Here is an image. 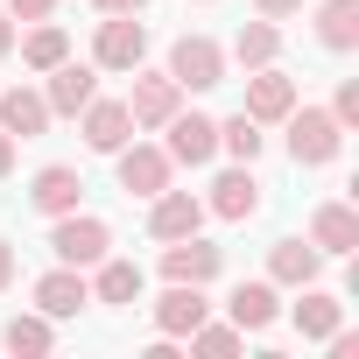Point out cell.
<instances>
[{
    "label": "cell",
    "mask_w": 359,
    "mask_h": 359,
    "mask_svg": "<svg viewBox=\"0 0 359 359\" xmlns=\"http://www.w3.org/2000/svg\"><path fill=\"white\" fill-rule=\"evenodd\" d=\"M282 120H289V155H296L303 169H317V162H331V155H338V141H345V127L331 120V106H303V113L289 106Z\"/></svg>",
    "instance_id": "6da1fadb"
},
{
    "label": "cell",
    "mask_w": 359,
    "mask_h": 359,
    "mask_svg": "<svg viewBox=\"0 0 359 359\" xmlns=\"http://www.w3.org/2000/svg\"><path fill=\"white\" fill-rule=\"evenodd\" d=\"M106 247H113L106 219H78V212H64V219H57V233H50V254H57L64 268H99V261H106Z\"/></svg>",
    "instance_id": "7a4b0ae2"
},
{
    "label": "cell",
    "mask_w": 359,
    "mask_h": 359,
    "mask_svg": "<svg viewBox=\"0 0 359 359\" xmlns=\"http://www.w3.org/2000/svg\"><path fill=\"white\" fill-rule=\"evenodd\" d=\"M169 78L184 85V92H212V85H226V50L212 36H184V43L169 50Z\"/></svg>",
    "instance_id": "3957f363"
},
{
    "label": "cell",
    "mask_w": 359,
    "mask_h": 359,
    "mask_svg": "<svg viewBox=\"0 0 359 359\" xmlns=\"http://www.w3.org/2000/svg\"><path fill=\"white\" fill-rule=\"evenodd\" d=\"M92 57H99V71H141V57H148V29H141L134 15H106Z\"/></svg>",
    "instance_id": "277c9868"
},
{
    "label": "cell",
    "mask_w": 359,
    "mask_h": 359,
    "mask_svg": "<svg viewBox=\"0 0 359 359\" xmlns=\"http://www.w3.org/2000/svg\"><path fill=\"white\" fill-rule=\"evenodd\" d=\"M205 317H212L205 282H169V289L155 296V331H162V338H191Z\"/></svg>",
    "instance_id": "5b68a950"
},
{
    "label": "cell",
    "mask_w": 359,
    "mask_h": 359,
    "mask_svg": "<svg viewBox=\"0 0 359 359\" xmlns=\"http://www.w3.org/2000/svg\"><path fill=\"white\" fill-rule=\"evenodd\" d=\"M169 162H212L219 155V120H205V113H184V106H176L169 113V148H162Z\"/></svg>",
    "instance_id": "8992f818"
},
{
    "label": "cell",
    "mask_w": 359,
    "mask_h": 359,
    "mask_svg": "<svg viewBox=\"0 0 359 359\" xmlns=\"http://www.w3.org/2000/svg\"><path fill=\"white\" fill-rule=\"evenodd\" d=\"M176 106H184V85H176L169 71L162 78H134V92H127V120L134 127H169Z\"/></svg>",
    "instance_id": "52a82bcc"
},
{
    "label": "cell",
    "mask_w": 359,
    "mask_h": 359,
    "mask_svg": "<svg viewBox=\"0 0 359 359\" xmlns=\"http://www.w3.org/2000/svg\"><path fill=\"white\" fill-rule=\"evenodd\" d=\"M78 198H85V176H78V169H64V162L36 169V184H29V205H36L43 219H64V212H78Z\"/></svg>",
    "instance_id": "ba28073f"
},
{
    "label": "cell",
    "mask_w": 359,
    "mask_h": 359,
    "mask_svg": "<svg viewBox=\"0 0 359 359\" xmlns=\"http://www.w3.org/2000/svg\"><path fill=\"white\" fill-rule=\"evenodd\" d=\"M127 134H134V120H127V99H85V141L99 148V155H120L127 148Z\"/></svg>",
    "instance_id": "9c48e42d"
},
{
    "label": "cell",
    "mask_w": 359,
    "mask_h": 359,
    "mask_svg": "<svg viewBox=\"0 0 359 359\" xmlns=\"http://www.w3.org/2000/svg\"><path fill=\"white\" fill-rule=\"evenodd\" d=\"M219 261H226V254L205 247L198 233H184V240H169V247H162V275H169V282H212Z\"/></svg>",
    "instance_id": "30bf717a"
},
{
    "label": "cell",
    "mask_w": 359,
    "mask_h": 359,
    "mask_svg": "<svg viewBox=\"0 0 359 359\" xmlns=\"http://www.w3.org/2000/svg\"><path fill=\"white\" fill-rule=\"evenodd\" d=\"M169 155L162 148H120V191H134V198H155V191H169Z\"/></svg>",
    "instance_id": "8fae6325"
},
{
    "label": "cell",
    "mask_w": 359,
    "mask_h": 359,
    "mask_svg": "<svg viewBox=\"0 0 359 359\" xmlns=\"http://www.w3.org/2000/svg\"><path fill=\"white\" fill-rule=\"evenodd\" d=\"M205 226V205L191 198V191H155V212H148V233L155 240H184V233H198Z\"/></svg>",
    "instance_id": "7c38bea8"
},
{
    "label": "cell",
    "mask_w": 359,
    "mask_h": 359,
    "mask_svg": "<svg viewBox=\"0 0 359 359\" xmlns=\"http://www.w3.org/2000/svg\"><path fill=\"white\" fill-rule=\"evenodd\" d=\"M50 120H57V113H50V99H43V92H29V85L0 92V127H8L15 141H36V134H43Z\"/></svg>",
    "instance_id": "4fadbf2b"
},
{
    "label": "cell",
    "mask_w": 359,
    "mask_h": 359,
    "mask_svg": "<svg viewBox=\"0 0 359 359\" xmlns=\"http://www.w3.org/2000/svg\"><path fill=\"white\" fill-rule=\"evenodd\" d=\"M92 92H99V78H92V64H71V57H64V64L50 71V92H43V99H50V113H64V120H78Z\"/></svg>",
    "instance_id": "5bb4252c"
},
{
    "label": "cell",
    "mask_w": 359,
    "mask_h": 359,
    "mask_svg": "<svg viewBox=\"0 0 359 359\" xmlns=\"http://www.w3.org/2000/svg\"><path fill=\"white\" fill-rule=\"evenodd\" d=\"M289 106H296V78H282L275 64H261L247 78V120H282Z\"/></svg>",
    "instance_id": "9a60e30c"
},
{
    "label": "cell",
    "mask_w": 359,
    "mask_h": 359,
    "mask_svg": "<svg viewBox=\"0 0 359 359\" xmlns=\"http://www.w3.org/2000/svg\"><path fill=\"white\" fill-rule=\"evenodd\" d=\"M85 303H92V289H85L78 268H50V275L36 282V310H43V317H78Z\"/></svg>",
    "instance_id": "2e32d148"
},
{
    "label": "cell",
    "mask_w": 359,
    "mask_h": 359,
    "mask_svg": "<svg viewBox=\"0 0 359 359\" xmlns=\"http://www.w3.org/2000/svg\"><path fill=\"white\" fill-rule=\"evenodd\" d=\"M212 212H219V219H254V212H261V184H254V162L226 169L219 184H212Z\"/></svg>",
    "instance_id": "e0dca14e"
},
{
    "label": "cell",
    "mask_w": 359,
    "mask_h": 359,
    "mask_svg": "<svg viewBox=\"0 0 359 359\" xmlns=\"http://www.w3.org/2000/svg\"><path fill=\"white\" fill-rule=\"evenodd\" d=\"M310 247H317V254H352V247H359L352 205H317V212H310Z\"/></svg>",
    "instance_id": "ac0fdd59"
},
{
    "label": "cell",
    "mask_w": 359,
    "mask_h": 359,
    "mask_svg": "<svg viewBox=\"0 0 359 359\" xmlns=\"http://www.w3.org/2000/svg\"><path fill=\"white\" fill-rule=\"evenodd\" d=\"M317 247H303V240H275L268 247V282H289V289H303V282H317Z\"/></svg>",
    "instance_id": "d6986e66"
},
{
    "label": "cell",
    "mask_w": 359,
    "mask_h": 359,
    "mask_svg": "<svg viewBox=\"0 0 359 359\" xmlns=\"http://www.w3.org/2000/svg\"><path fill=\"white\" fill-rule=\"evenodd\" d=\"M226 310H233L240 331H268V324H275V282H240V289L226 296Z\"/></svg>",
    "instance_id": "ffe728a7"
},
{
    "label": "cell",
    "mask_w": 359,
    "mask_h": 359,
    "mask_svg": "<svg viewBox=\"0 0 359 359\" xmlns=\"http://www.w3.org/2000/svg\"><path fill=\"white\" fill-rule=\"evenodd\" d=\"M338 324H345V303L303 282V303H296V331H303V338H331Z\"/></svg>",
    "instance_id": "44dd1931"
},
{
    "label": "cell",
    "mask_w": 359,
    "mask_h": 359,
    "mask_svg": "<svg viewBox=\"0 0 359 359\" xmlns=\"http://www.w3.org/2000/svg\"><path fill=\"white\" fill-rule=\"evenodd\" d=\"M317 36H324V50H359V0H324Z\"/></svg>",
    "instance_id": "7402d4cb"
},
{
    "label": "cell",
    "mask_w": 359,
    "mask_h": 359,
    "mask_svg": "<svg viewBox=\"0 0 359 359\" xmlns=\"http://www.w3.org/2000/svg\"><path fill=\"white\" fill-rule=\"evenodd\" d=\"M275 50H282V29H275V22H247V29L233 36V57H240L247 71H261V64H275Z\"/></svg>",
    "instance_id": "603a6c76"
},
{
    "label": "cell",
    "mask_w": 359,
    "mask_h": 359,
    "mask_svg": "<svg viewBox=\"0 0 359 359\" xmlns=\"http://www.w3.org/2000/svg\"><path fill=\"white\" fill-rule=\"evenodd\" d=\"M64 57H71V36H64L57 22H43V29L22 43V64H29V71H57Z\"/></svg>",
    "instance_id": "cb8c5ba5"
},
{
    "label": "cell",
    "mask_w": 359,
    "mask_h": 359,
    "mask_svg": "<svg viewBox=\"0 0 359 359\" xmlns=\"http://www.w3.org/2000/svg\"><path fill=\"white\" fill-rule=\"evenodd\" d=\"M99 303H134L141 296V268L134 261H99V289H92Z\"/></svg>",
    "instance_id": "d4e9b609"
},
{
    "label": "cell",
    "mask_w": 359,
    "mask_h": 359,
    "mask_svg": "<svg viewBox=\"0 0 359 359\" xmlns=\"http://www.w3.org/2000/svg\"><path fill=\"white\" fill-rule=\"evenodd\" d=\"M219 148H226L233 162H254V155H261V120H247V113L219 120Z\"/></svg>",
    "instance_id": "484cf974"
},
{
    "label": "cell",
    "mask_w": 359,
    "mask_h": 359,
    "mask_svg": "<svg viewBox=\"0 0 359 359\" xmlns=\"http://www.w3.org/2000/svg\"><path fill=\"white\" fill-rule=\"evenodd\" d=\"M0 338H8V352H50V317H15L8 331H0Z\"/></svg>",
    "instance_id": "4316f807"
},
{
    "label": "cell",
    "mask_w": 359,
    "mask_h": 359,
    "mask_svg": "<svg viewBox=\"0 0 359 359\" xmlns=\"http://www.w3.org/2000/svg\"><path fill=\"white\" fill-rule=\"evenodd\" d=\"M191 345H198V352H212V359H233V352H240V324H198V331H191Z\"/></svg>",
    "instance_id": "83f0119b"
},
{
    "label": "cell",
    "mask_w": 359,
    "mask_h": 359,
    "mask_svg": "<svg viewBox=\"0 0 359 359\" xmlns=\"http://www.w3.org/2000/svg\"><path fill=\"white\" fill-rule=\"evenodd\" d=\"M331 120H338V127H359V78H345V85H338V99H331Z\"/></svg>",
    "instance_id": "f1b7e54d"
},
{
    "label": "cell",
    "mask_w": 359,
    "mask_h": 359,
    "mask_svg": "<svg viewBox=\"0 0 359 359\" xmlns=\"http://www.w3.org/2000/svg\"><path fill=\"white\" fill-rule=\"evenodd\" d=\"M8 8H15L22 22H50V15H57V0H8Z\"/></svg>",
    "instance_id": "f546056e"
},
{
    "label": "cell",
    "mask_w": 359,
    "mask_h": 359,
    "mask_svg": "<svg viewBox=\"0 0 359 359\" xmlns=\"http://www.w3.org/2000/svg\"><path fill=\"white\" fill-rule=\"evenodd\" d=\"M254 8H261V22H282V15H296V8H303V0H254Z\"/></svg>",
    "instance_id": "4dcf8cb0"
},
{
    "label": "cell",
    "mask_w": 359,
    "mask_h": 359,
    "mask_svg": "<svg viewBox=\"0 0 359 359\" xmlns=\"http://www.w3.org/2000/svg\"><path fill=\"white\" fill-rule=\"evenodd\" d=\"M8 169H15V134L0 127V176H8Z\"/></svg>",
    "instance_id": "1f68e13d"
},
{
    "label": "cell",
    "mask_w": 359,
    "mask_h": 359,
    "mask_svg": "<svg viewBox=\"0 0 359 359\" xmlns=\"http://www.w3.org/2000/svg\"><path fill=\"white\" fill-rule=\"evenodd\" d=\"M99 8H106V15H141L148 0H99Z\"/></svg>",
    "instance_id": "d6a6232c"
},
{
    "label": "cell",
    "mask_w": 359,
    "mask_h": 359,
    "mask_svg": "<svg viewBox=\"0 0 359 359\" xmlns=\"http://www.w3.org/2000/svg\"><path fill=\"white\" fill-rule=\"evenodd\" d=\"M8 282H15V247L0 240V289H8Z\"/></svg>",
    "instance_id": "836d02e7"
},
{
    "label": "cell",
    "mask_w": 359,
    "mask_h": 359,
    "mask_svg": "<svg viewBox=\"0 0 359 359\" xmlns=\"http://www.w3.org/2000/svg\"><path fill=\"white\" fill-rule=\"evenodd\" d=\"M8 50H15V22H8V15H0V57H8Z\"/></svg>",
    "instance_id": "e575fe53"
}]
</instances>
